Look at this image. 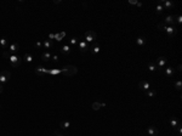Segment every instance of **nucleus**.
I'll use <instances>...</instances> for the list:
<instances>
[{
    "label": "nucleus",
    "mask_w": 182,
    "mask_h": 136,
    "mask_svg": "<svg viewBox=\"0 0 182 136\" xmlns=\"http://www.w3.org/2000/svg\"><path fill=\"white\" fill-rule=\"evenodd\" d=\"M9 61H10V63H11L12 67L17 68V67H20L21 64H22L23 58L20 57L18 55H10V56H9Z\"/></svg>",
    "instance_id": "nucleus-1"
},
{
    "label": "nucleus",
    "mask_w": 182,
    "mask_h": 136,
    "mask_svg": "<svg viewBox=\"0 0 182 136\" xmlns=\"http://www.w3.org/2000/svg\"><path fill=\"white\" fill-rule=\"evenodd\" d=\"M51 39H55V34H49V40H51Z\"/></svg>",
    "instance_id": "nucleus-35"
},
{
    "label": "nucleus",
    "mask_w": 182,
    "mask_h": 136,
    "mask_svg": "<svg viewBox=\"0 0 182 136\" xmlns=\"http://www.w3.org/2000/svg\"><path fill=\"white\" fill-rule=\"evenodd\" d=\"M0 45H1V48L3 49H7L9 48V41H7V38H5V36H3L1 39H0Z\"/></svg>",
    "instance_id": "nucleus-20"
},
{
    "label": "nucleus",
    "mask_w": 182,
    "mask_h": 136,
    "mask_svg": "<svg viewBox=\"0 0 182 136\" xmlns=\"http://www.w3.org/2000/svg\"><path fill=\"white\" fill-rule=\"evenodd\" d=\"M18 50H20V44L18 43H12V44L9 45V54L10 55H16Z\"/></svg>",
    "instance_id": "nucleus-6"
},
{
    "label": "nucleus",
    "mask_w": 182,
    "mask_h": 136,
    "mask_svg": "<svg viewBox=\"0 0 182 136\" xmlns=\"http://www.w3.org/2000/svg\"><path fill=\"white\" fill-rule=\"evenodd\" d=\"M163 11H164V7H163L162 3H159V4L155 6V13H157V15H160Z\"/></svg>",
    "instance_id": "nucleus-25"
},
{
    "label": "nucleus",
    "mask_w": 182,
    "mask_h": 136,
    "mask_svg": "<svg viewBox=\"0 0 182 136\" xmlns=\"http://www.w3.org/2000/svg\"><path fill=\"white\" fill-rule=\"evenodd\" d=\"M181 69H182V66H181V64H178V66H177V71H178V72H181Z\"/></svg>",
    "instance_id": "nucleus-38"
},
{
    "label": "nucleus",
    "mask_w": 182,
    "mask_h": 136,
    "mask_svg": "<svg viewBox=\"0 0 182 136\" xmlns=\"http://www.w3.org/2000/svg\"><path fill=\"white\" fill-rule=\"evenodd\" d=\"M160 3H162L164 10H171V9L175 6L174 3H171V1H169V0H163V1H160Z\"/></svg>",
    "instance_id": "nucleus-15"
},
{
    "label": "nucleus",
    "mask_w": 182,
    "mask_h": 136,
    "mask_svg": "<svg viewBox=\"0 0 182 136\" xmlns=\"http://www.w3.org/2000/svg\"><path fill=\"white\" fill-rule=\"evenodd\" d=\"M52 61H54V62H58V56H57V55H52Z\"/></svg>",
    "instance_id": "nucleus-33"
},
{
    "label": "nucleus",
    "mask_w": 182,
    "mask_h": 136,
    "mask_svg": "<svg viewBox=\"0 0 182 136\" xmlns=\"http://www.w3.org/2000/svg\"><path fill=\"white\" fill-rule=\"evenodd\" d=\"M139 88L141 89V90H143V91H148V90L152 89V85H150V83H148L147 80H141L139 83Z\"/></svg>",
    "instance_id": "nucleus-8"
},
{
    "label": "nucleus",
    "mask_w": 182,
    "mask_h": 136,
    "mask_svg": "<svg viewBox=\"0 0 182 136\" xmlns=\"http://www.w3.org/2000/svg\"><path fill=\"white\" fill-rule=\"evenodd\" d=\"M90 50H91V52H92L94 55H98L100 50H101V49H100V45L97 44V43H94V45L90 48Z\"/></svg>",
    "instance_id": "nucleus-16"
},
{
    "label": "nucleus",
    "mask_w": 182,
    "mask_h": 136,
    "mask_svg": "<svg viewBox=\"0 0 182 136\" xmlns=\"http://www.w3.org/2000/svg\"><path fill=\"white\" fill-rule=\"evenodd\" d=\"M146 95L148 97H154L155 95H157V91H155V90H153V89H150V90L146 91Z\"/></svg>",
    "instance_id": "nucleus-29"
},
{
    "label": "nucleus",
    "mask_w": 182,
    "mask_h": 136,
    "mask_svg": "<svg viewBox=\"0 0 182 136\" xmlns=\"http://www.w3.org/2000/svg\"><path fill=\"white\" fill-rule=\"evenodd\" d=\"M51 57H52V55L50 54V52H49V51H45L43 55H41V60L45 61V62H48V61L51 60Z\"/></svg>",
    "instance_id": "nucleus-21"
},
{
    "label": "nucleus",
    "mask_w": 182,
    "mask_h": 136,
    "mask_svg": "<svg viewBox=\"0 0 182 136\" xmlns=\"http://www.w3.org/2000/svg\"><path fill=\"white\" fill-rule=\"evenodd\" d=\"M69 43H71V45H78V39L77 38H71Z\"/></svg>",
    "instance_id": "nucleus-31"
},
{
    "label": "nucleus",
    "mask_w": 182,
    "mask_h": 136,
    "mask_svg": "<svg viewBox=\"0 0 182 136\" xmlns=\"http://www.w3.org/2000/svg\"><path fill=\"white\" fill-rule=\"evenodd\" d=\"M66 35V33L64 32H61V33H57V34H55V40H57V41H61L62 40V38Z\"/></svg>",
    "instance_id": "nucleus-28"
},
{
    "label": "nucleus",
    "mask_w": 182,
    "mask_h": 136,
    "mask_svg": "<svg viewBox=\"0 0 182 136\" xmlns=\"http://www.w3.org/2000/svg\"><path fill=\"white\" fill-rule=\"evenodd\" d=\"M129 4H131V5H136V6H137L139 1H137V0H129Z\"/></svg>",
    "instance_id": "nucleus-32"
},
{
    "label": "nucleus",
    "mask_w": 182,
    "mask_h": 136,
    "mask_svg": "<svg viewBox=\"0 0 182 136\" xmlns=\"http://www.w3.org/2000/svg\"><path fill=\"white\" fill-rule=\"evenodd\" d=\"M3 91H4V86L0 84V94H3Z\"/></svg>",
    "instance_id": "nucleus-37"
},
{
    "label": "nucleus",
    "mask_w": 182,
    "mask_h": 136,
    "mask_svg": "<svg viewBox=\"0 0 182 136\" xmlns=\"http://www.w3.org/2000/svg\"><path fill=\"white\" fill-rule=\"evenodd\" d=\"M78 46H79V50L83 52V54H85V52L90 49L89 48V44H87L83 38H79V40H78Z\"/></svg>",
    "instance_id": "nucleus-5"
},
{
    "label": "nucleus",
    "mask_w": 182,
    "mask_h": 136,
    "mask_svg": "<svg viewBox=\"0 0 182 136\" xmlns=\"http://www.w3.org/2000/svg\"><path fill=\"white\" fill-rule=\"evenodd\" d=\"M55 136H64V135H62V134H59L58 131H56V132H55Z\"/></svg>",
    "instance_id": "nucleus-39"
},
{
    "label": "nucleus",
    "mask_w": 182,
    "mask_h": 136,
    "mask_svg": "<svg viewBox=\"0 0 182 136\" xmlns=\"http://www.w3.org/2000/svg\"><path fill=\"white\" fill-rule=\"evenodd\" d=\"M175 73V69L172 67H166L165 71H164V74H165V77H169V78H171V77L174 75Z\"/></svg>",
    "instance_id": "nucleus-19"
},
{
    "label": "nucleus",
    "mask_w": 182,
    "mask_h": 136,
    "mask_svg": "<svg viewBox=\"0 0 182 136\" xmlns=\"http://www.w3.org/2000/svg\"><path fill=\"white\" fill-rule=\"evenodd\" d=\"M84 40L86 41L87 44H90V43H96V40H97V34H96L94 31H86V32H85V35H84Z\"/></svg>",
    "instance_id": "nucleus-2"
},
{
    "label": "nucleus",
    "mask_w": 182,
    "mask_h": 136,
    "mask_svg": "<svg viewBox=\"0 0 182 136\" xmlns=\"http://www.w3.org/2000/svg\"><path fill=\"white\" fill-rule=\"evenodd\" d=\"M11 78V73L9 72V71H3V72H0V84L4 86L6 83H7V80Z\"/></svg>",
    "instance_id": "nucleus-4"
},
{
    "label": "nucleus",
    "mask_w": 182,
    "mask_h": 136,
    "mask_svg": "<svg viewBox=\"0 0 182 136\" xmlns=\"http://www.w3.org/2000/svg\"><path fill=\"white\" fill-rule=\"evenodd\" d=\"M166 62H168V60H166V57L165 56H160L158 58V61L155 62V64H157V68H158L159 71H162L163 68L165 67V64Z\"/></svg>",
    "instance_id": "nucleus-7"
},
{
    "label": "nucleus",
    "mask_w": 182,
    "mask_h": 136,
    "mask_svg": "<svg viewBox=\"0 0 182 136\" xmlns=\"http://www.w3.org/2000/svg\"><path fill=\"white\" fill-rule=\"evenodd\" d=\"M52 45H54V44H52V41H51V40H45V41H44V43H43V46H44V49H51L52 48Z\"/></svg>",
    "instance_id": "nucleus-26"
},
{
    "label": "nucleus",
    "mask_w": 182,
    "mask_h": 136,
    "mask_svg": "<svg viewBox=\"0 0 182 136\" xmlns=\"http://www.w3.org/2000/svg\"><path fill=\"white\" fill-rule=\"evenodd\" d=\"M147 132H148V135H149V136H157L159 134V130L155 128V126L150 125V126L147 128Z\"/></svg>",
    "instance_id": "nucleus-14"
},
{
    "label": "nucleus",
    "mask_w": 182,
    "mask_h": 136,
    "mask_svg": "<svg viewBox=\"0 0 182 136\" xmlns=\"http://www.w3.org/2000/svg\"><path fill=\"white\" fill-rule=\"evenodd\" d=\"M146 43H147L146 36L141 35V36H137V38H136V45H137V46H140V48L145 46V45H146Z\"/></svg>",
    "instance_id": "nucleus-12"
},
{
    "label": "nucleus",
    "mask_w": 182,
    "mask_h": 136,
    "mask_svg": "<svg viewBox=\"0 0 182 136\" xmlns=\"http://www.w3.org/2000/svg\"><path fill=\"white\" fill-rule=\"evenodd\" d=\"M77 72H78V69L74 66H66L62 68V74L64 75H74Z\"/></svg>",
    "instance_id": "nucleus-3"
},
{
    "label": "nucleus",
    "mask_w": 182,
    "mask_h": 136,
    "mask_svg": "<svg viewBox=\"0 0 182 136\" xmlns=\"http://www.w3.org/2000/svg\"><path fill=\"white\" fill-rule=\"evenodd\" d=\"M174 86H175V89H176L177 91H181V89H182V80L181 79L176 80V81L174 83Z\"/></svg>",
    "instance_id": "nucleus-23"
},
{
    "label": "nucleus",
    "mask_w": 182,
    "mask_h": 136,
    "mask_svg": "<svg viewBox=\"0 0 182 136\" xmlns=\"http://www.w3.org/2000/svg\"><path fill=\"white\" fill-rule=\"evenodd\" d=\"M106 106V103H100V102H94L92 103V109H95V111H97V109H100L101 107H104Z\"/></svg>",
    "instance_id": "nucleus-24"
},
{
    "label": "nucleus",
    "mask_w": 182,
    "mask_h": 136,
    "mask_svg": "<svg viewBox=\"0 0 182 136\" xmlns=\"http://www.w3.org/2000/svg\"><path fill=\"white\" fill-rule=\"evenodd\" d=\"M35 46H36V48H40V46H43V43H40V41H38V43H36V44H35Z\"/></svg>",
    "instance_id": "nucleus-36"
},
{
    "label": "nucleus",
    "mask_w": 182,
    "mask_h": 136,
    "mask_svg": "<svg viewBox=\"0 0 182 136\" xmlns=\"http://www.w3.org/2000/svg\"><path fill=\"white\" fill-rule=\"evenodd\" d=\"M0 108H1V106H0Z\"/></svg>",
    "instance_id": "nucleus-40"
},
{
    "label": "nucleus",
    "mask_w": 182,
    "mask_h": 136,
    "mask_svg": "<svg viewBox=\"0 0 182 136\" xmlns=\"http://www.w3.org/2000/svg\"><path fill=\"white\" fill-rule=\"evenodd\" d=\"M170 125H171V128H172V129H176V128H178V126L181 125V122H180L178 118L172 117V118L170 119Z\"/></svg>",
    "instance_id": "nucleus-13"
},
{
    "label": "nucleus",
    "mask_w": 182,
    "mask_h": 136,
    "mask_svg": "<svg viewBox=\"0 0 182 136\" xmlns=\"http://www.w3.org/2000/svg\"><path fill=\"white\" fill-rule=\"evenodd\" d=\"M3 56H4V57H5V58H9V56H10V54H9V52H7V51H5V52H4V54H3Z\"/></svg>",
    "instance_id": "nucleus-34"
},
{
    "label": "nucleus",
    "mask_w": 182,
    "mask_h": 136,
    "mask_svg": "<svg viewBox=\"0 0 182 136\" xmlns=\"http://www.w3.org/2000/svg\"><path fill=\"white\" fill-rule=\"evenodd\" d=\"M175 23H177V24H181L182 23V16H181V15L175 16Z\"/></svg>",
    "instance_id": "nucleus-30"
},
{
    "label": "nucleus",
    "mask_w": 182,
    "mask_h": 136,
    "mask_svg": "<svg viewBox=\"0 0 182 136\" xmlns=\"http://www.w3.org/2000/svg\"><path fill=\"white\" fill-rule=\"evenodd\" d=\"M34 71H35V73H36V74H39V75L46 74V72H48V69H46V68H44L43 66H38V67H36Z\"/></svg>",
    "instance_id": "nucleus-17"
},
{
    "label": "nucleus",
    "mask_w": 182,
    "mask_h": 136,
    "mask_svg": "<svg viewBox=\"0 0 182 136\" xmlns=\"http://www.w3.org/2000/svg\"><path fill=\"white\" fill-rule=\"evenodd\" d=\"M163 23L166 24V26H175V16L174 15H169V16L164 17Z\"/></svg>",
    "instance_id": "nucleus-10"
},
{
    "label": "nucleus",
    "mask_w": 182,
    "mask_h": 136,
    "mask_svg": "<svg viewBox=\"0 0 182 136\" xmlns=\"http://www.w3.org/2000/svg\"><path fill=\"white\" fill-rule=\"evenodd\" d=\"M23 62H26V63H32L33 62V56L31 55V54H26L23 56Z\"/></svg>",
    "instance_id": "nucleus-22"
},
{
    "label": "nucleus",
    "mask_w": 182,
    "mask_h": 136,
    "mask_svg": "<svg viewBox=\"0 0 182 136\" xmlns=\"http://www.w3.org/2000/svg\"><path fill=\"white\" fill-rule=\"evenodd\" d=\"M147 69H148V72H150V73H154L155 71H158L155 62H149V63H148V66H147Z\"/></svg>",
    "instance_id": "nucleus-18"
},
{
    "label": "nucleus",
    "mask_w": 182,
    "mask_h": 136,
    "mask_svg": "<svg viewBox=\"0 0 182 136\" xmlns=\"http://www.w3.org/2000/svg\"><path fill=\"white\" fill-rule=\"evenodd\" d=\"M59 52H61L62 55H64V56H68L72 52V49L69 45H63V46H61V49H59Z\"/></svg>",
    "instance_id": "nucleus-11"
},
{
    "label": "nucleus",
    "mask_w": 182,
    "mask_h": 136,
    "mask_svg": "<svg viewBox=\"0 0 182 136\" xmlns=\"http://www.w3.org/2000/svg\"><path fill=\"white\" fill-rule=\"evenodd\" d=\"M164 32H166V34L169 35V38H172L174 35H176L177 29L175 28V26H166V28H165Z\"/></svg>",
    "instance_id": "nucleus-9"
},
{
    "label": "nucleus",
    "mask_w": 182,
    "mask_h": 136,
    "mask_svg": "<svg viewBox=\"0 0 182 136\" xmlns=\"http://www.w3.org/2000/svg\"><path fill=\"white\" fill-rule=\"evenodd\" d=\"M59 126H61V129H68L71 126V123H69L68 120H63V122H61Z\"/></svg>",
    "instance_id": "nucleus-27"
}]
</instances>
